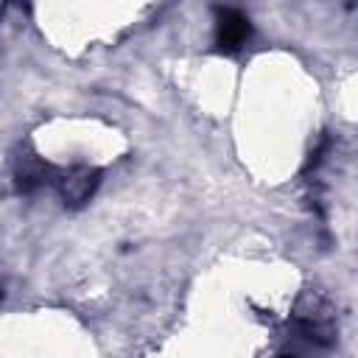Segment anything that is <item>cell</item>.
I'll list each match as a JSON object with an SVG mask.
<instances>
[{
  "label": "cell",
  "instance_id": "6da1fadb",
  "mask_svg": "<svg viewBox=\"0 0 358 358\" xmlns=\"http://www.w3.org/2000/svg\"><path fill=\"white\" fill-rule=\"evenodd\" d=\"M252 39V20L246 11L235 6H215V36L213 48L215 53L235 56L243 50V45Z\"/></svg>",
  "mask_w": 358,
  "mask_h": 358
},
{
  "label": "cell",
  "instance_id": "7a4b0ae2",
  "mask_svg": "<svg viewBox=\"0 0 358 358\" xmlns=\"http://www.w3.org/2000/svg\"><path fill=\"white\" fill-rule=\"evenodd\" d=\"M333 344L330 330L316 319H296L285 338L282 358H319Z\"/></svg>",
  "mask_w": 358,
  "mask_h": 358
},
{
  "label": "cell",
  "instance_id": "3957f363",
  "mask_svg": "<svg viewBox=\"0 0 358 358\" xmlns=\"http://www.w3.org/2000/svg\"><path fill=\"white\" fill-rule=\"evenodd\" d=\"M53 185L64 201V207H84L98 185H101V171L98 168H87V165H76V168H67V171H59L53 176Z\"/></svg>",
  "mask_w": 358,
  "mask_h": 358
},
{
  "label": "cell",
  "instance_id": "277c9868",
  "mask_svg": "<svg viewBox=\"0 0 358 358\" xmlns=\"http://www.w3.org/2000/svg\"><path fill=\"white\" fill-rule=\"evenodd\" d=\"M53 176H56V171H53L48 162H42L39 157L28 154V157L20 159V165H17V179H14V182H17V190H20V193L31 196V193H36L42 185L53 182Z\"/></svg>",
  "mask_w": 358,
  "mask_h": 358
}]
</instances>
